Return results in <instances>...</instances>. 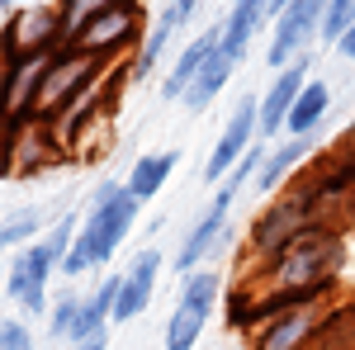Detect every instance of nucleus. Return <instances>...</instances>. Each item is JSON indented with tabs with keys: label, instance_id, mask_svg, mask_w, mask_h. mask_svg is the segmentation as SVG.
Segmentation results:
<instances>
[{
	"label": "nucleus",
	"instance_id": "2eb2a0df",
	"mask_svg": "<svg viewBox=\"0 0 355 350\" xmlns=\"http://www.w3.org/2000/svg\"><path fill=\"white\" fill-rule=\"evenodd\" d=\"M185 24H190V15H185L180 5H166L162 15L152 19V28H147V38L137 43V53L128 57V76H133V81H142V76H152V71H157V62H162V53L171 48V43H175V33H180Z\"/></svg>",
	"mask_w": 355,
	"mask_h": 350
},
{
	"label": "nucleus",
	"instance_id": "f8f14e48",
	"mask_svg": "<svg viewBox=\"0 0 355 350\" xmlns=\"http://www.w3.org/2000/svg\"><path fill=\"white\" fill-rule=\"evenodd\" d=\"M157 279H162V251L157 246H142L128 270H123V289H119V303H114V322H133L152 308V294H157Z\"/></svg>",
	"mask_w": 355,
	"mask_h": 350
},
{
	"label": "nucleus",
	"instance_id": "6ab92c4d",
	"mask_svg": "<svg viewBox=\"0 0 355 350\" xmlns=\"http://www.w3.org/2000/svg\"><path fill=\"white\" fill-rule=\"evenodd\" d=\"M232 71H237V62H232V57H223V53L209 57V67L194 76V85L185 90V100H180V105H185V114H204V109H209V105L223 95V90H227Z\"/></svg>",
	"mask_w": 355,
	"mask_h": 350
},
{
	"label": "nucleus",
	"instance_id": "cd10ccee",
	"mask_svg": "<svg viewBox=\"0 0 355 350\" xmlns=\"http://www.w3.org/2000/svg\"><path fill=\"white\" fill-rule=\"evenodd\" d=\"M67 350H110V331H95V336H85V341H76Z\"/></svg>",
	"mask_w": 355,
	"mask_h": 350
},
{
	"label": "nucleus",
	"instance_id": "f257e3e1",
	"mask_svg": "<svg viewBox=\"0 0 355 350\" xmlns=\"http://www.w3.org/2000/svg\"><path fill=\"white\" fill-rule=\"evenodd\" d=\"M137 213H142V199H137L123 180L105 175L100 185L90 189V204L81 209V232H76V242H71V251L62 256L57 270H62L67 279H81L85 270L105 265L114 251L128 242Z\"/></svg>",
	"mask_w": 355,
	"mask_h": 350
},
{
	"label": "nucleus",
	"instance_id": "9d476101",
	"mask_svg": "<svg viewBox=\"0 0 355 350\" xmlns=\"http://www.w3.org/2000/svg\"><path fill=\"white\" fill-rule=\"evenodd\" d=\"M57 274V261L53 251L38 242H28L15 251V261H10V274H5V294L15 298L19 308H24V317H48V279Z\"/></svg>",
	"mask_w": 355,
	"mask_h": 350
},
{
	"label": "nucleus",
	"instance_id": "7ed1b4c3",
	"mask_svg": "<svg viewBox=\"0 0 355 350\" xmlns=\"http://www.w3.org/2000/svg\"><path fill=\"white\" fill-rule=\"evenodd\" d=\"M62 38H67V15L57 5H19L5 15V28H0V62L57 53Z\"/></svg>",
	"mask_w": 355,
	"mask_h": 350
},
{
	"label": "nucleus",
	"instance_id": "c85d7f7f",
	"mask_svg": "<svg viewBox=\"0 0 355 350\" xmlns=\"http://www.w3.org/2000/svg\"><path fill=\"white\" fill-rule=\"evenodd\" d=\"M19 5H33V0H0V15H10V10H19Z\"/></svg>",
	"mask_w": 355,
	"mask_h": 350
},
{
	"label": "nucleus",
	"instance_id": "0eeeda50",
	"mask_svg": "<svg viewBox=\"0 0 355 350\" xmlns=\"http://www.w3.org/2000/svg\"><path fill=\"white\" fill-rule=\"evenodd\" d=\"M327 303L331 298H303V303H284L275 313H261L251 326V350H303L322 322Z\"/></svg>",
	"mask_w": 355,
	"mask_h": 350
},
{
	"label": "nucleus",
	"instance_id": "1a4fd4ad",
	"mask_svg": "<svg viewBox=\"0 0 355 350\" xmlns=\"http://www.w3.org/2000/svg\"><path fill=\"white\" fill-rule=\"evenodd\" d=\"M256 137H261V95H242V100L232 105V114H227V123H223L209 161H204V185H223Z\"/></svg>",
	"mask_w": 355,
	"mask_h": 350
},
{
	"label": "nucleus",
	"instance_id": "aec40b11",
	"mask_svg": "<svg viewBox=\"0 0 355 350\" xmlns=\"http://www.w3.org/2000/svg\"><path fill=\"white\" fill-rule=\"evenodd\" d=\"M223 294H227L223 270L218 265H199V270H190V274H180L175 303H185V308H194V313H214V308L223 303Z\"/></svg>",
	"mask_w": 355,
	"mask_h": 350
},
{
	"label": "nucleus",
	"instance_id": "a211bd4d",
	"mask_svg": "<svg viewBox=\"0 0 355 350\" xmlns=\"http://www.w3.org/2000/svg\"><path fill=\"white\" fill-rule=\"evenodd\" d=\"M175 166H180V152H175V147H162V152H142V157L133 161V170H128V180H123V185H128L137 199L147 204V199H157V194L166 189V180L175 175Z\"/></svg>",
	"mask_w": 355,
	"mask_h": 350
},
{
	"label": "nucleus",
	"instance_id": "dca6fc26",
	"mask_svg": "<svg viewBox=\"0 0 355 350\" xmlns=\"http://www.w3.org/2000/svg\"><path fill=\"white\" fill-rule=\"evenodd\" d=\"M331 114V85L327 81H308L299 90V100L284 119V137H318L322 119Z\"/></svg>",
	"mask_w": 355,
	"mask_h": 350
},
{
	"label": "nucleus",
	"instance_id": "6e6552de",
	"mask_svg": "<svg viewBox=\"0 0 355 350\" xmlns=\"http://www.w3.org/2000/svg\"><path fill=\"white\" fill-rule=\"evenodd\" d=\"M62 152H67V142L57 137L53 119L28 114L5 133V175H38L62 161Z\"/></svg>",
	"mask_w": 355,
	"mask_h": 350
},
{
	"label": "nucleus",
	"instance_id": "4468645a",
	"mask_svg": "<svg viewBox=\"0 0 355 350\" xmlns=\"http://www.w3.org/2000/svg\"><path fill=\"white\" fill-rule=\"evenodd\" d=\"M313 152H318V137H279L270 152H266V166L256 170L251 189L256 194H279L289 180H299L303 170H308Z\"/></svg>",
	"mask_w": 355,
	"mask_h": 350
},
{
	"label": "nucleus",
	"instance_id": "7c9ffc66",
	"mask_svg": "<svg viewBox=\"0 0 355 350\" xmlns=\"http://www.w3.org/2000/svg\"><path fill=\"white\" fill-rule=\"evenodd\" d=\"M284 5H289V0H270V10H275V15H279V10H284Z\"/></svg>",
	"mask_w": 355,
	"mask_h": 350
},
{
	"label": "nucleus",
	"instance_id": "a878e982",
	"mask_svg": "<svg viewBox=\"0 0 355 350\" xmlns=\"http://www.w3.org/2000/svg\"><path fill=\"white\" fill-rule=\"evenodd\" d=\"M336 161H341V166H346V170L355 175V123L346 128V137H341V147H336Z\"/></svg>",
	"mask_w": 355,
	"mask_h": 350
},
{
	"label": "nucleus",
	"instance_id": "393cba45",
	"mask_svg": "<svg viewBox=\"0 0 355 350\" xmlns=\"http://www.w3.org/2000/svg\"><path fill=\"white\" fill-rule=\"evenodd\" d=\"M0 350H33V331L24 317H0Z\"/></svg>",
	"mask_w": 355,
	"mask_h": 350
},
{
	"label": "nucleus",
	"instance_id": "b1692460",
	"mask_svg": "<svg viewBox=\"0 0 355 350\" xmlns=\"http://www.w3.org/2000/svg\"><path fill=\"white\" fill-rule=\"evenodd\" d=\"M355 24V0H327V10H322V33H318V43H327L336 48V38Z\"/></svg>",
	"mask_w": 355,
	"mask_h": 350
},
{
	"label": "nucleus",
	"instance_id": "9b49d317",
	"mask_svg": "<svg viewBox=\"0 0 355 350\" xmlns=\"http://www.w3.org/2000/svg\"><path fill=\"white\" fill-rule=\"evenodd\" d=\"M218 43H223V19H214V24L204 28V33H194L190 43H185V48L175 53L171 71L162 76V90H157V95H162L166 105L185 100V90H190V85H194V76H199V71L209 67V57L218 53Z\"/></svg>",
	"mask_w": 355,
	"mask_h": 350
},
{
	"label": "nucleus",
	"instance_id": "20e7f679",
	"mask_svg": "<svg viewBox=\"0 0 355 350\" xmlns=\"http://www.w3.org/2000/svg\"><path fill=\"white\" fill-rule=\"evenodd\" d=\"M232 204H237V189L232 185H218V199L204 209V213L190 222V232L175 242V270L190 274V270L209 265L214 256L223 251V242H232Z\"/></svg>",
	"mask_w": 355,
	"mask_h": 350
},
{
	"label": "nucleus",
	"instance_id": "5701e85b",
	"mask_svg": "<svg viewBox=\"0 0 355 350\" xmlns=\"http://www.w3.org/2000/svg\"><path fill=\"white\" fill-rule=\"evenodd\" d=\"M81 298L85 294L67 289V294L48 308V336H53V341H71V326H76V317H81Z\"/></svg>",
	"mask_w": 355,
	"mask_h": 350
},
{
	"label": "nucleus",
	"instance_id": "4be33fe9",
	"mask_svg": "<svg viewBox=\"0 0 355 350\" xmlns=\"http://www.w3.org/2000/svg\"><path fill=\"white\" fill-rule=\"evenodd\" d=\"M204 322H209V313H194L185 303H175L171 317H166V331H162V350H194L199 336H204Z\"/></svg>",
	"mask_w": 355,
	"mask_h": 350
},
{
	"label": "nucleus",
	"instance_id": "f03ea898",
	"mask_svg": "<svg viewBox=\"0 0 355 350\" xmlns=\"http://www.w3.org/2000/svg\"><path fill=\"white\" fill-rule=\"evenodd\" d=\"M142 0H105L95 10H85L76 24L67 28L62 48L67 53H85V57H105V62H119L123 53L137 48V33H142ZM57 48V53H62Z\"/></svg>",
	"mask_w": 355,
	"mask_h": 350
},
{
	"label": "nucleus",
	"instance_id": "ddd939ff",
	"mask_svg": "<svg viewBox=\"0 0 355 350\" xmlns=\"http://www.w3.org/2000/svg\"><path fill=\"white\" fill-rule=\"evenodd\" d=\"M313 57H299V62H289L284 71H275V81L261 90V137H279L284 133V119H289V109L299 100V90L313 76Z\"/></svg>",
	"mask_w": 355,
	"mask_h": 350
},
{
	"label": "nucleus",
	"instance_id": "bb28decb",
	"mask_svg": "<svg viewBox=\"0 0 355 350\" xmlns=\"http://www.w3.org/2000/svg\"><path fill=\"white\" fill-rule=\"evenodd\" d=\"M336 57H346V62H351V67H355V24L346 28L341 38H336Z\"/></svg>",
	"mask_w": 355,
	"mask_h": 350
},
{
	"label": "nucleus",
	"instance_id": "f3484780",
	"mask_svg": "<svg viewBox=\"0 0 355 350\" xmlns=\"http://www.w3.org/2000/svg\"><path fill=\"white\" fill-rule=\"evenodd\" d=\"M303 350H355V298H331Z\"/></svg>",
	"mask_w": 355,
	"mask_h": 350
},
{
	"label": "nucleus",
	"instance_id": "39448f33",
	"mask_svg": "<svg viewBox=\"0 0 355 350\" xmlns=\"http://www.w3.org/2000/svg\"><path fill=\"white\" fill-rule=\"evenodd\" d=\"M322 10H327V0H289V5L275 15V24H270L266 67L284 71L289 62L313 57L308 48H313V43H318V33H322Z\"/></svg>",
	"mask_w": 355,
	"mask_h": 350
},
{
	"label": "nucleus",
	"instance_id": "2f4dec72",
	"mask_svg": "<svg viewBox=\"0 0 355 350\" xmlns=\"http://www.w3.org/2000/svg\"><path fill=\"white\" fill-rule=\"evenodd\" d=\"M232 5H242V0H232Z\"/></svg>",
	"mask_w": 355,
	"mask_h": 350
},
{
	"label": "nucleus",
	"instance_id": "423d86ee",
	"mask_svg": "<svg viewBox=\"0 0 355 350\" xmlns=\"http://www.w3.org/2000/svg\"><path fill=\"white\" fill-rule=\"evenodd\" d=\"M105 67H110L105 57L67 53V48H62V53H53L48 76H43V85H38V100H33V114H38V119H57L62 109L76 105V95H81V90L95 81Z\"/></svg>",
	"mask_w": 355,
	"mask_h": 350
},
{
	"label": "nucleus",
	"instance_id": "412c9836",
	"mask_svg": "<svg viewBox=\"0 0 355 350\" xmlns=\"http://www.w3.org/2000/svg\"><path fill=\"white\" fill-rule=\"evenodd\" d=\"M57 213H48V209H15V213L0 222V256L5 251H19V246L38 242L43 232H48V222H53Z\"/></svg>",
	"mask_w": 355,
	"mask_h": 350
},
{
	"label": "nucleus",
	"instance_id": "c756f323",
	"mask_svg": "<svg viewBox=\"0 0 355 350\" xmlns=\"http://www.w3.org/2000/svg\"><path fill=\"white\" fill-rule=\"evenodd\" d=\"M171 5H180L185 15H194V10H199V0H171Z\"/></svg>",
	"mask_w": 355,
	"mask_h": 350
}]
</instances>
